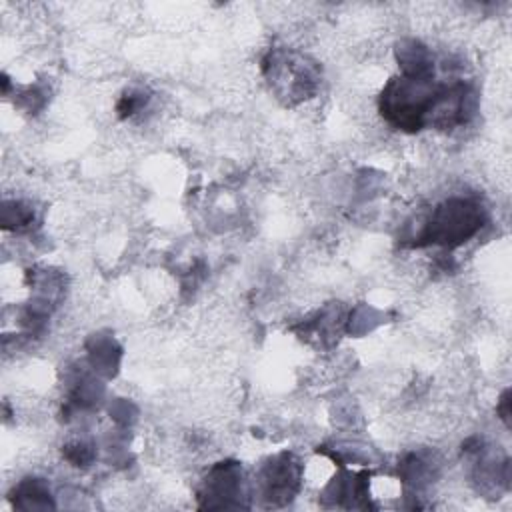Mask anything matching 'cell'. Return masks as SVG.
I'll use <instances>...</instances> for the list:
<instances>
[{
    "instance_id": "1",
    "label": "cell",
    "mask_w": 512,
    "mask_h": 512,
    "mask_svg": "<svg viewBox=\"0 0 512 512\" xmlns=\"http://www.w3.org/2000/svg\"><path fill=\"white\" fill-rule=\"evenodd\" d=\"M482 226V210L470 200H450L436 210L428 238L442 244H458Z\"/></svg>"
}]
</instances>
